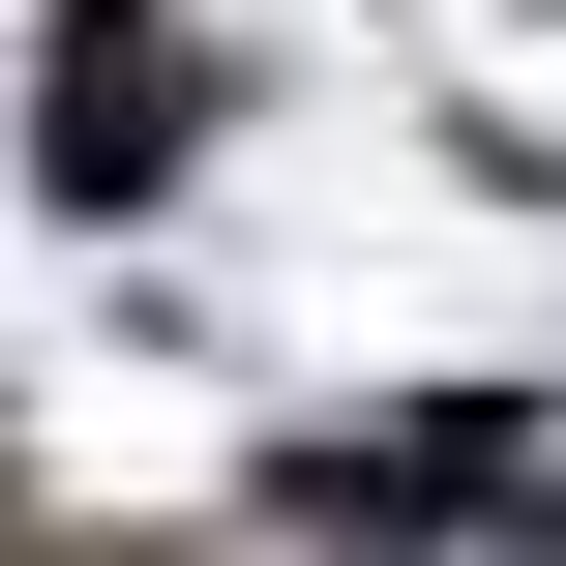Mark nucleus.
<instances>
[{"label":"nucleus","mask_w":566,"mask_h":566,"mask_svg":"<svg viewBox=\"0 0 566 566\" xmlns=\"http://www.w3.org/2000/svg\"><path fill=\"white\" fill-rule=\"evenodd\" d=\"M179 119H209V60H179L149 0H90V30H60V179H90V209H149V179H179Z\"/></svg>","instance_id":"f257e3e1"}]
</instances>
